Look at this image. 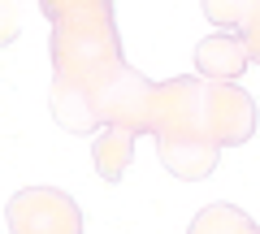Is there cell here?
I'll return each instance as SVG.
<instances>
[{
    "label": "cell",
    "mask_w": 260,
    "mask_h": 234,
    "mask_svg": "<svg viewBox=\"0 0 260 234\" xmlns=\"http://www.w3.org/2000/svg\"><path fill=\"white\" fill-rule=\"evenodd\" d=\"M52 22V117L70 135H100V95L126 70L113 5L104 0H48Z\"/></svg>",
    "instance_id": "cell-1"
},
{
    "label": "cell",
    "mask_w": 260,
    "mask_h": 234,
    "mask_svg": "<svg viewBox=\"0 0 260 234\" xmlns=\"http://www.w3.org/2000/svg\"><path fill=\"white\" fill-rule=\"evenodd\" d=\"M200 91L204 78H174V83H156L152 91V130L160 148V165L174 178H208L217 169V148L204 135V113H200Z\"/></svg>",
    "instance_id": "cell-2"
},
{
    "label": "cell",
    "mask_w": 260,
    "mask_h": 234,
    "mask_svg": "<svg viewBox=\"0 0 260 234\" xmlns=\"http://www.w3.org/2000/svg\"><path fill=\"white\" fill-rule=\"evenodd\" d=\"M13 234H83V213L56 187H26L5 208Z\"/></svg>",
    "instance_id": "cell-3"
},
{
    "label": "cell",
    "mask_w": 260,
    "mask_h": 234,
    "mask_svg": "<svg viewBox=\"0 0 260 234\" xmlns=\"http://www.w3.org/2000/svg\"><path fill=\"white\" fill-rule=\"evenodd\" d=\"M200 113H204V135L217 152L239 148L256 135V100L243 87L230 83H204L200 91Z\"/></svg>",
    "instance_id": "cell-4"
},
{
    "label": "cell",
    "mask_w": 260,
    "mask_h": 234,
    "mask_svg": "<svg viewBox=\"0 0 260 234\" xmlns=\"http://www.w3.org/2000/svg\"><path fill=\"white\" fill-rule=\"evenodd\" d=\"M195 70L204 83H230L247 70V48H243L239 35H208L204 44L195 48Z\"/></svg>",
    "instance_id": "cell-5"
},
{
    "label": "cell",
    "mask_w": 260,
    "mask_h": 234,
    "mask_svg": "<svg viewBox=\"0 0 260 234\" xmlns=\"http://www.w3.org/2000/svg\"><path fill=\"white\" fill-rule=\"evenodd\" d=\"M204 18L225 26V35H239L247 48V61H260V0L243 5H204Z\"/></svg>",
    "instance_id": "cell-6"
},
{
    "label": "cell",
    "mask_w": 260,
    "mask_h": 234,
    "mask_svg": "<svg viewBox=\"0 0 260 234\" xmlns=\"http://www.w3.org/2000/svg\"><path fill=\"white\" fill-rule=\"evenodd\" d=\"M91 156H95V174H100L104 182H121V174L130 169V156H135V135L104 126V130L95 135Z\"/></svg>",
    "instance_id": "cell-7"
},
{
    "label": "cell",
    "mask_w": 260,
    "mask_h": 234,
    "mask_svg": "<svg viewBox=\"0 0 260 234\" xmlns=\"http://www.w3.org/2000/svg\"><path fill=\"white\" fill-rule=\"evenodd\" d=\"M186 234H260V225L234 204H208L204 213H195Z\"/></svg>",
    "instance_id": "cell-8"
}]
</instances>
